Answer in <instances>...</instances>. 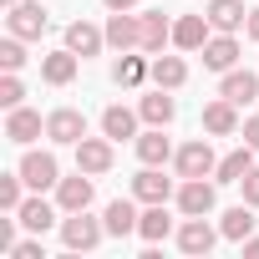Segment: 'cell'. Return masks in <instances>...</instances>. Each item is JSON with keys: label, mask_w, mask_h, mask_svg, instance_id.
Masks as SVG:
<instances>
[{"label": "cell", "mask_w": 259, "mask_h": 259, "mask_svg": "<svg viewBox=\"0 0 259 259\" xmlns=\"http://www.w3.org/2000/svg\"><path fill=\"white\" fill-rule=\"evenodd\" d=\"M102 239H107V224H102V219H92L87 208L61 219V244H66L71 254H87V249H97Z\"/></svg>", "instance_id": "obj_1"}, {"label": "cell", "mask_w": 259, "mask_h": 259, "mask_svg": "<svg viewBox=\"0 0 259 259\" xmlns=\"http://www.w3.org/2000/svg\"><path fill=\"white\" fill-rule=\"evenodd\" d=\"M173 168H178V178H213L219 158H213L208 138H193V143H183V148L173 153Z\"/></svg>", "instance_id": "obj_2"}, {"label": "cell", "mask_w": 259, "mask_h": 259, "mask_svg": "<svg viewBox=\"0 0 259 259\" xmlns=\"http://www.w3.org/2000/svg\"><path fill=\"white\" fill-rule=\"evenodd\" d=\"M21 178H26L31 193L56 188V183H61V163H56V153H26V158H21Z\"/></svg>", "instance_id": "obj_3"}, {"label": "cell", "mask_w": 259, "mask_h": 259, "mask_svg": "<svg viewBox=\"0 0 259 259\" xmlns=\"http://www.w3.org/2000/svg\"><path fill=\"white\" fill-rule=\"evenodd\" d=\"M213 198H219V188H213L208 178H183V183H178V213H183V219L213 213Z\"/></svg>", "instance_id": "obj_4"}, {"label": "cell", "mask_w": 259, "mask_h": 259, "mask_svg": "<svg viewBox=\"0 0 259 259\" xmlns=\"http://www.w3.org/2000/svg\"><path fill=\"white\" fill-rule=\"evenodd\" d=\"M219 239H224V234L208 224V213H198V219H183V224H178V249H183V254H193V259H198V254H208Z\"/></svg>", "instance_id": "obj_5"}, {"label": "cell", "mask_w": 259, "mask_h": 259, "mask_svg": "<svg viewBox=\"0 0 259 259\" xmlns=\"http://www.w3.org/2000/svg\"><path fill=\"white\" fill-rule=\"evenodd\" d=\"M46 138L61 143V148H76V143L87 138V117H81L76 107H56V112L46 117Z\"/></svg>", "instance_id": "obj_6"}, {"label": "cell", "mask_w": 259, "mask_h": 259, "mask_svg": "<svg viewBox=\"0 0 259 259\" xmlns=\"http://www.w3.org/2000/svg\"><path fill=\"white\" fill-rule=\"evenodd\" d=\"M112 138L102 133V138H81L76 143V168L81 173H92V178H102V173H112Z\"/></svg>", "instance_id": "obj_7"}, {"label": "cell", "mask_w": 259, "mask_h": 259, "mask_svg": "<svg viewBox=\"0 0 259 259\" xmlns=\"http://www.w3.org/2000/svg\"><path fill=\"white\" fill-rule=\"evenodd\" d=\"M6 26H11V36H21V41H36L46 26H51V16L36 6V0H21V6H11V16H6Z\"/></svg>", "instance_id": "obj_8"}, {"label": "cell", "mask_w": 259, "mask_h": 259, "mask_svg": "<svg viewBox=\"0 0 259 259\" xmlns=\"http://www.w3.org/2000/svg\"><path fill=\"white\" fill-rule=\"evenodd\" d=\"M133 198H138V203H168V198H178V188H173V178H163L153 163H143V173L133 178Z\"/></svg>", "instance_id": "obj_9"}, {"label": "cell", "mask_w": 259, "mask_h": 259, "mask_svg": "<svg viewBox=\"0 0 259 259\" xmlns=\"http://www.w3.org/2000/svg\"><path fill=\"white\" fill-rule=\"evenodd\" d=\"M92 193H97L92 188V173L76 168V178H61L56 183V208L61 213H81V208H92Z\"/></svg>", "instance_id": "obj_10"}, {"label": "cell", "mask_w": 259, "mask_h": 259, "mask_svg": "<svg viewBox=\"0 0 259 259\" xmlns=\"http://www.w3.org/2000/svg\"><path fill=\"white\" fill-rule=\"evenodd\" d=\"M102 31H107V46H112V51H133V46H143V26H138L133 11H112Z\"/></svg>", "instance_id": "obj_11"}, {"label": "cell", "mask_w": 259, "mask_h": 259, "mask_svg": "<svg viewBox=\"0 0 259 259\" xmlns=\"http://www.w3.org/2000/svg\"><path fill=\"white\" fill-rule=\"evenodd\" d=\"M208 31H213L208 16H178L173 21V46L178 51H203L208 46Z\"/></svg>", "instance_id": "obj_12"}, {"label": "cell", "mask_w": 259, "mask_h": 259, "mask_svg": "<svg viewBox=\"0 0 259 259\" xmlns=\"http://www.w3.org/2000/svg\"><path fill=\"white\" fill-rule=\"evenodd\" d=\"M76 66H81V56H76L71 46H61V51L41 56V76H46L51 87H71V81H76Z\"/></svg>", "instance_id": "obj_13"}, {"label": "cell", "mask_w": 259, "mask_h": 259, "mask_svg": "<svg viewBox=\"0 0 259 259\" xmlns=\"http://www.w3.org/2000/svg\"><path fill=\"white\" fill-rule=\"evenodd\" d=\"M41 133H46L41 112H31V107H11V117H6V138H11V143L26 148V143H36Z\"/></svg>", "instance_id": "obj_14"}, {"label": "cell", "mask_w": 259, "mask_h": 259, "mask_svg": "<svg viewBox=\"0 0 259 259\" xmlns=\"http://www.w3.org/2000/svg\"><path fill=\"white\" fill-rule=\"evenodd\" d=\"M219 97H229L234 107H249V102L259 97V76L234 66V71H224V81H219Z\"/></svg>", "instance_id": "obj_15"}, {"label": "cell", "mask_w": 259, "mask_h": 259, "mask_svg": "<svg viewBox=\"0 0 259 259\" xmlns=\"http://www.w3.org/2000/svg\"><path fill=\"white\" fill-rule=\"evenodd\" d=\"M138 112H143V122H148V127H168V122L178 117V102L168 97V87H153V92L138 102Z\"/></svg>", "instance_id": "obj_16"}, {"label": "cell", "mask_w": 259, "mask_h": 259, "mask_svg": "<svg viewBox=\"0 0 259 259\" xmlns=\"http://www.w3.org/2000/svg\"><path fill=\"white\" fill-rule=\"evenodd\" d=\"M133 148H138V163H153V168H163V163L173 158V143L163 138V127H148V133H138Z\"/></svg>", "instance_id": "obj_17"}, {"label": "cell", "mask_w": 259, "mask_h": 259, "mask_svg": "<svg viewBox=\"0 0 259 259\" xmlns=\"http://www.w3.org/2000/svg\"><path fill=\"white\" fill-rule=\"evenodd\" d=\"M234 61H239V41H234L229 31L208 36V46H203V66H208V71H234Z\"/></svg>", "instance_id": "obj_18"}, {"label": "cell", "mask_w": 259, "mask_h": 259, "mask_svg": "<svg viewBox=\"0 0 259 259\" xmlns=\"http://www.w3.org/2000/svg\"><path fill=\"white\" fill-rule=\"evenodd\" d=\"M203 16H208V26H213V31H229V36L249 21L244 0H208V11H203Z\"/></svg>", "instance_id": "obj_19"}, {"label": "cell", "mask_w": 259, "mask_h": 259, "mask_svg": "<svg viewBox=\"0 0 259 259\" xmlns=\"http://www.w3.org/2000/svg\"><path fill=\"white\" fill-rule=\"evenodd\" d=\"M203 127H208L213 138H229V133H239L244 122H239L234 102H229V97H219V102H208V107H203Z\"/></svg>", "instance_id": "obj_20"}, {"label": "cell", "mask_w": 259, "mask_h": 259, "mask_svg": "<svg viewBox=\"0 0 259 259\" xmlns=\"http://www.w3.org/2000/svg\"><path fill=\"white\" fill-rule=\"evenodd\" d=\"M138 219H143V213L127 203V198H112V203H107V213H102V224H107V234H112V239L138 234Z\"/></svg>", "instance_id": "obj_21"}, {"label": "cell", "mask_w": 259, "mask_h": 259, "mask_svg": "<svg viewBox=\"0 0 259 259\" xmlns=\"http://www.w3.org/2000/svg\"><path fill=\"white\" fill-rule=\"evenodd\" d=\"M66 46L87 61V56H97V51L107 46V31H97V26H87V21H71V26H66Z\"/></svg>", "instance_id": "obj_22"}, {"label": "cell", "mask_w": 259, "mask_h": 259, "mask_svg": "<svg viewBox=\"0 0 259 259\" xmlns=\"http://www.w3.org/2000/svg\"><path fill=\"white\" fill-rule=\"evenodd\" d=\"M138 117L143 112H127V107H107L102 112V133L112 143H127V138H138Z\"/></svg>", "instance_id": "obj_23"}, {"label": "cell", "mask_w": 259, "mask_h": 259, "mask_svg": "<svg viewBox=\"0 0 259 259\" xmlns=\"http://www.w3.org/2000/svg\"><path fill=\"white\" fill-rule=\"evenodd\" d=\"M138 26H143V51H163V46L173 41V26H168L163 11H143Z\"/></svg>", "instance_id": "obj_24"}, {"label": "cell", "mask_w": 259, "mask_h": 259, "mask_svg": "<svg viewBox=\"0 0 259 259\" xmlns=\"http://www.w3.org/2000/svg\"><path fill=\"white\" fill-rule=\"evenodd\" d=\"M219 234L234 239V244H244V239L254 234V203H234V208L219 219Z\"/></svg>", "instance_id": "obj_25"}, {"label": "cell", "mask_w": 259, "mask_h": 259, "mask_svg": "<svg viewBox=\"0 0 259 259\" xmlns=\"http://www.w3.org/2000/svg\"><path fill=\"white\" fill-rule=\"evenodd\" d=\"M188 81V66H183V56H153V87H168V92H178Z\"/></svg>", "instance_id": "obj_26"}, {"label": "cell", "mask_w": 259, "mask_h": 259, "mask_svg": "<svg viewBox=\"0 0 259 259\" xmlns=\"http://www.w3.org/2000/svg\"><path fill=\"white\" fill-rule=\"evenodd\" d=\"M249 168H254V148L244 143V148H234L229 158H219V168H213V183H239Z\"/></svg>", "instance_id": "obj_27"}, {"label": "cell", "mask_w": 259, "mask_h": 259, "mask_svg": "<svg viewBox=\"0 0 259 259\" xmlns=\"http://www.w3.org/2000/svg\"><path fill=\"white\" fill-rule=\"evenodd\" d=\"M16 219H21V224H26L31 234H46V229L56 224V208H51V203H46V198L36 193V198H26V203L16 208Z\"/></svg>", "instance_id": "obj_28"}, {"label": "cell", "mask_w": 259, "mask_h": 259, "mask_svg": "<svg viewBox=\"0 0 259 259\" xmlns=\"http://www.w3.org/2000/svg\"><path fill=\"white\" fill-rule=\"evenodd\" d=\"M138 234H143V244H158V239H168V234H173V219H168V208H163V203H148V213L138 219Z\"/></svg>", "instance_id": "obj_29"}, {"label": "cell", "mask_w": 259, "mask_h": 259, "mask_svg": "<svg viewBox=\"0 0 259 259\" xmlns=\"http://www.w3.org/2000/svg\"><path fill=\"white\" fill-rule=\"evenodd\" d=\"M143 76H153V61H143V56H127V51H122V61L112 66V81H117V87H138Z\"/></svg>", "instance_id": "obj_30"}, {"label": "cell", "mask_w": 259, "mask_h": 259, "mask_svg": "<svg viewBox=\"0 0 259 259\" xmlns=\"http://www.w3.org/2000/svg\"><path fill=\"white\" fill-rule=\"evenodd\" d=\"M21 188H26V178H21V168L16 173H0V208H6V213H16L26 198H21Z\"/></svg>", "instance_id": "obj_31"}, {"label": "cell", "mask_w": 259, "mask_h": 259, "mask_svg": "<svg viewBox=\"0 0 259 259\" xmlns=\"http://www.w3.org/2000/svg\"><path fill=\"white\" fill-rule=\"evenodd\" d=\"M21 102H26V87H21L16 71H6V76H0V107L11 112V107H21Z\"/></svg>", "instance_id": "obj_32"}, {"label": "cell", "mask_w": 259, "mask_h": 259, "mask_svg": "<svg viewBox=\"0 0 259 259\" xmlns=\"http://www.w3.org/2000/svg\"><path fill=\"white\" fill-rule=\"evenodd\" d=\"M0 66H6V71H21V66H26V46H21V36H6V41H0Z\"/></svg>", "instance_id": "obj_33"}, {"label": "cell", "mask_w": 259, "mask_h": 259, "mask_svg": "<svg viewBox=\"0 0 259 259\" xmlns=\"http://www.w3.org/2000/svg\"><path fill=\"white\" fill-rule=\"evenodd\" d=\"M239 188H244V203H254V208H259V168H249V173L239 178Z\"/></svg>", "instance_id": "obj_34"}, {"label": "cell", "mask_w": 259, "mask_h": 259, "mask_svg": "<svg viewBox=\"0 0 259 259\" xmlns=\"http://www.w3.org/2000/svg\"><path fill=\"white\" fill-rule=\"evenodd\" d=\"M16 224H21L16 213H11V219H0V254H11V249H16Z\"/></svg>", "instance_id": "obj_35"}, {"label": "cell", "mask_w": 259, "mask_h": 259, "mask_svg": "<svg viewBox=\"0 0 259 259\" xmlns=\"http://www.w3.org/2000/svg\"><path fill=\"white\" fill-rule=\"evenodd\" d=\"M11 254H16V259H46V249H41V239H26V244H16Z\"/></svg>", "instance_id": "obj_36"}, {"label": "cell", "mask_w": 259, "mask_h": 259, "mask_svg": "<svg viewBox=\"0 0 259 259\" xmlns=\"http://www.w3.org/2000/svg\"><path fill=\"white\" fill-rule=\"evenodd\" d=\"M239 133H244V143H249V148H254V153H259V117H249V122H244V127H239Z\"/></svg>", "instance_id": "obj_37"}, {"label": "cell", "mask_w": 259, "mask_h": 259, "mask_svg": "<svg viewBox=\"0 0 259 259\" xmlns=\"http://www.w3.org/2000/svg\"><path fill=\"white\" fill-rule=\"evenodd\" d=\"M244 36H249V41H259V6L249 11V21H244Z\"/></svg>", "instance_id": "obj_38"}, {"label": "cell", "mask_w": 259, "mask_h": 259, "mask_svg": "<svg viewBox=\"0 0 259 259\" xmlns=\"http://www.w3.org/2000/svg\"><path fill=\"white\" fill-rule=\"evenodd\" d=\"M239 249H244V259H259V234H249V239H244Z\"/></svg>", "instance_id": "obj_39"}, {"label": "cell", "mask_w": 259, "mask_h": 259, "mask_svg": "<svg viewBox=\"0 0 259 259\" xmlns=\"http://www.w3.org/2000/svg\"><path fill=\"white\" fill-rule=\"evenodd\" d=\"M107 11H138V0H102Z\"/></svg>", "instance_id": "obj_40"}, {"label": "cell", "mask_w": 259, "mask_h": 259, "mask_svg": "<svg viewBox=\"0 0 259 259\" xmlns=\"http://www.w3.org/2000/svg\"><path fill=\"white\" fill-rule=\"evenodd\" d=\"M0 6H6V11H11V6H21V0H0Z\"/></svg>", "instance_id": "obj_41"}]
</instances>
